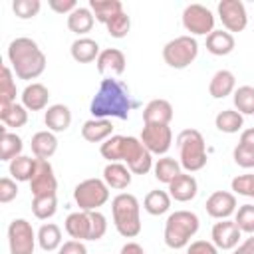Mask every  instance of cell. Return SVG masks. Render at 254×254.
Masks as SVG:
<instances>
[{"label":"cell","mask_w":254,"mask_h":254,"mask_svg":"<svg viewBox=\"0 0 254 254\" xmlns=\"http://www.w3.org/2000/svg\"><path fill=\"white\" fill-rule=\"evenodd\" d=\"M48 6H50L54 12H58V14H67V16H69V14L77 8V2H75V0H50Z\"/></svg>","instance_id":"49"},{"label":"cell","mask_w":254,"mask_h":254,"mask_svg":"<svg viewBox=\"0 0 254 254\" xmlns=\"http://www.w3.org/2000/svg\"><path fill=\"white\" fill-rule=\"evenodd\" d=\"M171 200L173 198H171V194L167 190L155 189V190H149L147 196L143 198V208L151 216H161V214H165V212L171 210Z\"/></svg>","instance_id":"30"},{"label":"cell","mask_w":254,"mask_h":254,"mask_svg":"<svg viewBox=\"0 0 254 254\" xmlns=\"http://www.w3.org/2000/svg\"><path fill=\"white\" fill-rule=\"evenodd\" d=\"M8 62L12 71L20 79H36L46 69V54L40 50V46L32 38H14L8 44Z\"/></svg>","instance_id":"2"},{"label":"cell","mask_w":254,"mask_h":254,"mask_svg":"<svg viewBox=\"0 0 254 254\" xmlns=\"http://www.w3.org/2000/svg\"><path fill=\"white\" fill-rule=\"evenodd\" d=\"M73 200L79 210H99L109 200V187L103 179H85L73 189Z\"/></svg>","instance_id":"7"},{"label":"cell","mask_w":254,"mask_h":254,"mask_svg":"<svg viewBox=\"0 0 254 254\" xmlns=\"http://www.w3.org/2000/svg\"><path fill=\"white\" fill-rule=\"evenodd\" d=\"M123 143H125V135H111L107 141L101 143L99 153L103 159H107L109 163H121L123 157Z\"/></svg>","instance_id":"40"},{"label":"cell","mask_w":254,"mask_h":254,"mask_svg":"<svg viewBox=\"0 0 254 254\" xmlns=\"http://www.w3.org/2000/svg\"><path fill=\"white\" fill-rule=\"evenodd\" d=\"M196 56H198V42L190 34L177 36L163 46V60L173 69L189 67L196 60Z\"/></svg>","instance_id":"6"},{"label":"cell","mask_w":254,"mask_h":254,"mask_svg":"<svg viewBox=\"0 0 254 254\" xmlns=\"http://www.w3.org/2000/svg\"><path fill=\"white\" fill-rule=\"evenodd\" d=\"M30 190L32 196H44V194H56L58 190V179L54 175V167L46 159H38L36 173L30 179Z\"/></svg>","instance_id":"13"},{"label":"cell","mask_w":254,"mask_h":254,"mask_svg":"<svg viewBox=\"0 0 254 254\" xmlns=\"http://www.w3.org/2000/svg\"><path fill=\"white\" fill-rule=\"evenodd\" d=\"M210 242L218 248V250H234L240 244L242 238V230L238 228V224L230 218L226 220H218L212 230H210Z\"/></svg>","instance_id":"14"},{"label":"cell","mask_w":254,"mask_h":254,"mask_svg":"<svg viewBox=\"0 0 254 254\" xmlns=\"http://www.w3.org/2000/svg\"><path fill=\"white\" fill-rule=\"evenodd\" d=\"M185 254H218V248L210 240H194L187 246Z\"/></svg>","instance_id":"48"},{"label":"cell","mask_w":254,"mask_h":254,"mask_svg":"<svg viewBox=\"0 0 254 254\" xmlns=\"http://www.w3.org/2000/svg\"><path fill=\"white\" fill-rule=\"evenodd\" d=\"M113 135V125L109 119H87L81 125V137L87 143H103Z\"/></svg>","instance_id":"24"},{"label":"cell","mask_w":254,"mask_h":254,"mask_svg":"<svg viewBox=\"0 0 254 254\" xmlns=\"http://www.w3.org/2000/svg\"><path fill=\"white\" fill-rule=\"evenodd\" d=\"M111 214L117 232L123 238H135L141 232V204L135 194L119 192L111 200Z\"/></svg>","instance_id":"3"},{"label":"cell","mask_w":254,"mask_h":254,"mask_svg":"<svg viewBox=\"0 0 254 254\" xmlns=\"http://www.w3.org/2000/svg\"><path fill=\"white\" fill-rule=\"evenodd\" d=\"M234 222L246 234H254V204H242L234 212Z\"/></svg>","instance_id":"42"},{"label":"cell","mask_w":254,"mask_h":254,"mask_svg":"<svg viewBox=\"0 0 254 254\" xmlns=\"http://www.w3.org/2000/svg\"><path fill=\"white\" fill-rule=\"evenodd\" d=\"M216 10L226 32H242L248 26V12L240 0H220Z\"/></svg>","instance_id":"11"},{"label":"cell","mask_w":254,"mask_h":254,"mask_svg":"<svg viewBox=\"0 0 254 254\" xmlns=\"http://www.w3.org/2000/svg\"><path fill=\"white\" fill-rule=\"evenodd\" d=\"M173 115V105L167 99H151L143 109V125H169Z\"/></svg>","instance_id":"19"},{"label":"cell","mask_w":254,"mask_h":254,"mask_svg":"<svg viewBox=\"0 0 254 254\" xmlns=\"http://www.w3.org/2000/svg\"><path fill=\"white\" fill-rule=\"evenodd\" d=\"M230 189H232L234 194H242V196L254 198V175L246 173V175L234 177L232 183H230Z\"/></svg>","instance_id":"44"},{"label":"cell","mask_w":254,"mask_h":254,"mask_svg":"<svg viewBox=\"0 0 254 254\" xmlns=\"http://www.w3.org/2000/svg\"><path fill=\"white\" fill-rule=\"evenodd\" d=\"M58 254H87V248L81 240H67L60 246Z\"/></svg>","instance_id":"50"},{"label":"cell","mask_w":254,"mask_h":254,"mask_svg":"<svg viewBox=\"0 0 254 254\" xmlns=\"http://www.w3.org/2000/svg\"><path fill=\"white\" fill-rule=\"evenodd\" d=\"M62 228L54 222H46L40 226L38 230V246L44 250V252H54V250H60L62 246Z\"/></svg>","instance_id":"31"},{"label":"cell","mask_w":254,"mask_h":254,"mask_svg":"<svg viewBox=\"0 0 254 254\" xmlns=\"http://www.w3.org/2000/svg\"><path fill=\"white\" fill-rule=\"evenodd\" d=\"M200 220L194 212L190 210H175L167 216L165 220V244L173 250H181L187 248L190 244V238L198 232Z\"/></svg>","instance_id":"4"},{"label":"cell","mask_w":254,"mask_h":254,"mask_svg":"<svg viewBox=\"0 0 254 254\" xmlns=\"http://www.w3.org/2000/svg\"><path fill=\"white\" fill-rule=\"evenodd\" d=\"M48 101H50V89L44 83L32 81L22 91V105L28 111H44L50 107Z\"/></svg>","instance_id":"20"},{"label":"cell","mask_w":254,"mask_h":254,"mask_svg":"<svg viewBox=\"0 0 254 254\" xmlns=\"http://www.w3.org/2000/svg\"><path fill=\"white\" fill-rule=\"evenodd\" d=\"M93 24H95V16L89 10V6H77L67 16V28H69V32L77 34L79 38H83L87 32H91Z\"/></svg>","instance_id":"26"},{"label":"cell","mask_w":254,"mask_h":254,"mask_svg":"<svg viewBox=\"0 0 254 254\" xmlns=\"http://www.w3.org/2000/svg\"><path fill=\"white\" fill-rule=\"evenodd\" d=\"M232 159H234V163H236L238 167H242V169H252V167H254V149L248 147V145L238 143V145L234 147V151H232Z\"/></svg>","instance_id":"45"},{"label":"cell","mask_w":254,"mask_h":254,"mask_svg":"<svg viewBox=\"0 0 254 254\" xmlns=\"http://www.w3.org/2000/svg\"><path fill=\"white\" fill-rule=\"evenodd\" d=\"M65 232L71 236V240H91V212L87 210H77L67 214L64 222Z\"/></svg>","instance_id":"18"},{"label":"cell","mask_w":254,"mask_h":254,"mask_svg":"<svg viewBox=\"0 0 254 254\" xmlns=\"http://www.w3.org/2000/svg\"><path fill=\"white\" fill-rule=\"evenodd\" d=\"M131 179H133V173L125 163H107L103 169V181L109 189L123 190L131 185Z\"/></svg>","instance_id":"22"},{"label":"cell","mask_w":254,"mask_h":254,"mask_svg":"<svg viewBox=\"0 0 254 254\" xmlns=\"http://www.w3.org/2000/svg\"><path fill=\"white\" fill-rule=\"evenodd\" d=\"M232 101L238 113L242 115H254V87L252 85H240L232 93Z\"/></svg>","instance_id":"37"},{"label":"cell","mask_w":254,"mask_h":254,"mask_svg":"<svg viewBox=\"0 0 254 254\" xmlns=\"http://www.w3.org/2000/svg\"><path fill=\"white\" fill-rule=\"evenodd\" d=\"M234 89H236V77L230 69H218L208 81V93L214 99H224L226 95L234 93Z\"/></svg>","instance_id":"23"},{"label":"cell","mask_w":254,"mask_h":254,"mask_svg":"<svg viewBox=\"0 0 254 254\" xmlns=\"http://www.w3.org/2000/svg\"><path fill=\"white\" fill-rule=\"evenodd\" d=\"M131 107H133V101L127 85L113 77L101 79L99 89L89 103V111L93 119H109V117L129 119Z\"/></svg>","instance_id":"1"},{"label":"cell","mask_w":254,"mask_h":254,"mask_svg":"<svg viewBox=\"0 0 254 254\" xmlns=\"http://www.w3.org/2000/svg\"><path fill=\"white\" fill-rule=\"evenodd\" d=\"M234 46H236V40L226 30H212L206 36V50L212 56H228L234 52Z\"/></svg>","instance_id":"27"},{"label":"cell","mask_w":254,"mask_h":254,"mask_svg":"<svg viewBox=\"0 0 254 254\" xmlns=\"http://www.w3.org/2000/svg\"><path fill=\"white\" fill-rule=\"evenodd\" d=\"M97 64V71L101 75H121L127 67V60H125V54L117 48H107V50H101L99 58L95 60Z\"/></svg>","instance_id":"16"},{"label":"cell","mask_w":254,"mask_h":254,"mask_svg":"<svg viewBox=\"0 0 254 254\" xmlns=\"http://www.w3.org/2000/svg\"><path fill=\"white\" fill-rule=\"evenodd\" d=\"M58 210V198L56 194H44V196H34L32 198V212L40 220H48L56 214Z\"/></svg>","instance_id":"38"},{"label":"cell","mask_w":254,"mask_h":254,"mask_svg":"<svg viewBox=\"0 0 254 254\" xmlns=\"http://www.w3.org/2000/svg\"><path fill=\"white\" fill-rule=\"evenodd\" d=\"M206 214L216 220H226L236 212V194L228 190H214L206 198Z\"/></svg>","instance_id":"15"},{"label":"cell","mask_w":254,"mask_h":254,"mask_svg":"<svg viewBox=\"0 0 254 254\" xmlns=\"http://www.w3.org/2000/svg\"><path fill=\"white\" fill-rule=\"evenodd\" d=\"M119 254H147V252L143 250L141 244H137V242H127V244L121 246V252H119Z\"/></svg>","instance_id":"52"},{"label":"cell","mask_w":254,"mask_h":254,"mask_svg":"<svg viewBox=\"0 0 254 254\" xmlns=\"http://www.w3.org/2000/svg\"><path fill=\"white\" fill-rule=\"evenodd\" d=\"M121 163H125L129 167V171L133 175H147L153 169V155L145 149V145L141 143L139 137L127 135L125 143H123V157Z\"/></svg>","instance_id":"8"},{"label":"cell","mask_w":254,"mask_h":254,"mask_svg":"<svg viewBox=\"0 0 254 254\" xmlns=\"http://www.w3.org/2000/svg\"><path fill=\"white\" fill-rule=\"evenodd\" d=\"M38 232L26 218H14L8 224V246L10 254H34Z\"/></svg>","instance_id":"9"},{"label":"cell","mask_w":254,"mask_h":254,"mask_svg":"<svg viewBox=\"0 0 254 254\" xmlns=\"http://www.w3.org/2000/svg\"><path fill=\"white\" fill-rule=\"evenodd\" d=\"M22 149H24V143H22V137L12 133V131H6L2 127V135H0V161H12L16 157L22 155Z\"/></svg>","instance_id":"33"},{"label":"cell","mask_w":254,"mask_h":254,"mask_svg":"<svg viewBox=\"0 0 254 254\" xmlns=\"http://www.w3.org/2000/svg\"><path fill=\"white\" fill-rule=\"evenodd\" d=\"M40 8H42L40 0H14L12 2V10L20 20H30V18L38 16Z\"/></svg>","instance_id":"43"},{"label":"cell","mask_w":254,"mask_h":254,"mask_svg":"<svg viewBox=\"0 0 254 254\" xmlns=\"http://www.w3.org/2000/svg\"><path fill=\"white\" fill-rule=\"evenodd\" d=\"M179 147V163L187 173H196L206 167V143L200 131L196 129H185L177 137Z\"/></svg>","instance_id":"5"},{"label":"cell","mask_w":254,"mask_h":254,"mask_svg":"<svg viewBox=\"0 0 254 254\" xmlns=\"http://www.w3.org/2000/svg\"><path fill=\"white\" fill-rule=\"evenodd\" d=\"M91 212V240H99L107 232V218L99 210H89Z\"/></svg>","instance_id":"47"},{"label":"cell","mask_w":254,"mask_h":254,"mask_svg":"<svg viewBox=\"0 0 254 254\" xmlns=\"http://www.w3.org/2000/svg\"><path fill=\"white\" fill-rule=\"evenodd\" d=\"M36 165H38V159L34 157H28V155H20L16 159L10 161L8 165V171H10V177L14 181H20V183H30V179L34 177L36 173Z\"/></svg>","instance_id":"29"},{"label":"cell","mask_w":254,"mask_h":254,"mask_svg":"<svg viewBox=\"0 0 254 254\" xmlns=\"http://www.w3.org/2000/svg\"><path fill=\"white\" fill-rule=\"evenodd\" d=\"M16 103V83H14V71L12 67H2V79H0V107Z\"/></svg>","instance_id":"39"},{"label":"cell","mask_w":254,"mask_h":254,"mask_svg":"<svg viewBox=\"0 0 254 254\" xmlns=\"http://www.w3.org/2000/svg\"><path fill=\"white\" fill-rule=\"evenodd\" d=\"M0 121L12 129L24 127L28 123V109L22 103H12L6 107H0Z\"/></svg>","instance_id":"36"},{"label":"cell","mask_w":254,"mask_h":254,"mask_svg":"<svg viewBox=\"0 0 254 254\" xmlns=\"http://www.w3.org/2000/svg\"><path fill=\"white\" fill-rule=\"evenodd\" d=\"M167 187H169L171 198L177 200V202H189V200H192V198L196 196V192H198V183H196V179H194L190 173H181V175H177Z\"/></svg>","instance_id":"17"},{"label":"cell","mask_w":254,"mask_h":254,"mask_svg":"<svg viewBox=\"0 0 254 254\" xmlns=\"http://www.w3.org/2000/svg\"><path fill=\"white\" fill-rule=\"evenodd\" d=\"M141 143L151 155H165L173 143V131L169 125H143Z\"/></svg>","instance_id":"12"},{"label":"cell","mask_w":254,"mask_h":254,"mask_svg":"<svg viewBox=\"0 0 254 254\" xmlns=\"http://www.w3.org/2000/svg\"><path fill=\"white\" fill-rule=\"evenodd\" d=\"M69 54H71V58L77 64H89V62H93V60L99 58L101 50H99V44L93 38L83 36V38H77V40L71 42Z\"/></svg>","instance_id":"25"},{"label":"cell","mask_w":254,"mask_h":254,"mask_svg":"<svg viewBox=\"0 0 254 254\" xmlns=\"http://www.w3.org/2000/svg\"><path fill=\"white\" fill-rule=\"evenodd\" d=\"M240 143H242V145H248V147L254 149V127L244 129V131L240 133Z\"/></svg>","instance_id":"53"},{"label":"cell","mask_w":254,"mask_h":254,"mask_svg":"<svg viewBox=\"0 0 254 254\" xmlns=\"http://www.w3.org/2000/svg\"><path fill=\"white\" fill-rule=\"evenodd\" d=\"M89 10L93 12L97 22L107 24L113 16L123 12V4L119 0H89Z\"/></svg>","instance_id":"34"},{"label":"cell","mask_w":254,"mask_h":254,"mask_svg":"<svg viewBox=\"0 0 254 254\" xmlns=\"http://www.w3.org/2000/svg\"><path fill=\"white\" fill-rule=\"evenodd\" d=\"M232 254H254V234H250L246 240H242Z\"/></svg>","instance_id":"51"},{"label":"cell","mask_w":254,"mask_h":254,"mask_svg":"<svg viewBox=\"0 0 254 254\" xmlns=\"http://www.w3.org/2000/svg\"><path fill=\"white\" fill-rule=\"evenodd\" d=\"M214 125H216V129H218L220 133L232 135V133L242 131V127H244V115L238 113L236 109H222V111L214 117Z\"/></svg>","instance_id":"32"},{"label":"cell","mask_w":254,"mask_h":254,"mask_svg":"<svg viewBox=\"0 0 254 254\" xmlns=\"http://www.w3.org/2000/svg\"><path fill=\"white\" fill-rule=\"evenodd\" d=\"M105 28H107V34H109L111 38L121 40V38H125V36L129 34V30H131V18H129V16L125 14V10H123L121 14L113 16V18L105 24Z\"/></svg>","instance_id":"41"},{"label":"cell","mask_w":254,"mask_h":254,"mask_svg":"<svg viewBox=\"0 0 254 254\" xmlns=\"http://www.w3.org/2000/svg\"><path fill=\"white\" fill-rule=\"evenodd\" d=\"M183 26L190 36H208L214 30V14L202 4H189L183 10Z\"/></svg>","instance_id":"10"},{"label":"cell","mask_w":254,"mask_h":254,"mask_svg":"<svg viewBox=\"0 0 254 254\" xmlns=\"http://www.w3.org/2000/svg\"><path fill=\"white\" fill-rule=\"evenodd\" d=\"M30 147H32V153H34L36 159H46L48 161L58 151V137L52 131H38V133L32 135Z\"/></svg>","instance_id":"28"},{"label":"cell","mask_w":254,"mask_h":254,"mask_svg":"<svg viewBox=\"0 0 254 254\" xmlns=\"http://www.w3.org/2000/svg\"><path fill=\"white\" fill-rule=\"evenodd\" d=\"M18 196V185L12 177H4L0 179V202L8 204Z\"/></svg>","instance_id":"46"},{"label":"cell","mask_w":254,"mask_h":254,"mask_svg":"<svg viewBox=\"0 0 254 254\" xmlns=\"http://www.w3.org/2000/svg\"><path fill=\"white\" fill-rule=\"evenodd\" d=\"M183 167H181V163L177 161V159H173V157H161L155 165H153V173H155V179L159 181V183H165V185H169L177 175H181L183 171H181Z\"/></svg>","instance_id":"35"},{"label":"cell","mask_w":254,"mask_h":254,"mask_svg":"<svg viewBox=\"0 0 254 254\" xmlns=\"http://www.w3.org/2000/svg\"><path fill=\"white\" fill-rule=\"evenodd\" d=\"M44 123L52 133H64L71 125V111L64 103H54L44 113Z\"/></svg>","instance_id":"21"}]
</instances>
